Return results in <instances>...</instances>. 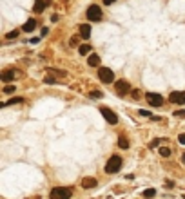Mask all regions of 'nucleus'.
I'll list each match as a JSON object with an SVG mask.
<instances>
[{
    "label": "nucleus",
    "instance_id": "obj_28",
    "mask_svg": "<svg viewBox=\"0 0 185 199\" xmlns=\"http://www.w3.org/2000/svg\"><path fill=\"white\" fill-rule=\"evenodd\" d=\"M140 114H141V116H151V112H149V110H144V109L140 110Z\"/></svg>",
    "mask_w": 185,
    "mask_h": 199
},
{
    "label": "nucleus",
    "instance_id": "obj_4",
    "mask_svg": "<svg viewBox=\"0 0 185 199\" xmlns=\"http://www.w3.org/2000/svg\"><path fill=\"white\" fill-rule=\"evenodd\" d=\"M98 78L102 80V83H113L114 81V72L107 67H102L98 69Z\"/></svg>",
    "mask_w": 185,
    "mask_h": 199
},
{
    "label": "nucleus",
    "instance_id": "obj_18",
    "mask_svg": "<svg viewBox=\"0 0 185 199\" xmlns=\"http://www.w3.org/2000/svg\"><path fill=\"white\" fill-rule=\"evenodd\" d=\"M160 156L169 158V156H171V149H167V147H160Z\"/></svg>",
    "mask_w": 185,
    "mask_h": 199
},
{
    "label": "nucleus",
    "instance_id": "obj_9",
    "mask_svg": "<svg viewBox=\"0 0 185 199\" xmlns=\"http://www.w3.org/2000/svg\"><path fill=\"white\" fill-rule=\"evenodd\" d=\"M51 6V0H36L35 2V13H44V9Z\"/></svg>",
    "mask_w": 185,
    "mask_h": 199
},
{
    "label": "nucleus",
    "instance_id": "obj_12",
    "mask_svg": "<svg viewBox=\"0 0 185 199\" xmlns=\"http://www.w3.org/2000/svg\"><path fill=\"white\" fill-rule=\"evenodd\" d=\"M80 36L85 38V40H89V36H91V25L82 24V25H80Z\"/></svg>",
    "mask_w": 185,
    "mask_h": 199
},
{
    "label": "nucleus",
    "instance_id": "obj_25",
    "mask_svg": "<svg viewBox=\"0 0 185 199\" xmlns=\"http://www.w3.org/2000/svg\"><path fill=\"white\" fill-rule=\"evenodd\" d=\"M178 141H180L181 145H185V134H180V136H178Z\"/></svg>",
    "mask_w": 185,
    "mask_h": 199
},
{
    "label": "nucleus",
    "instance_id": "obj_16",
    "mask_svg": "<svg viewBox=\"0 0 185 199\" xmlns=\"http://www.w3.org/2000/svg\"><path fill=\"white\" fill-rule=\"evenodd\" d=\"M78 53L84 55V56H87V53H91V45H89V44H82V45L78 47Z\"/></svg>",
    "mask_w": 185,
    "mask_h": 199
},
{
    "label": "nucleus",
    "instance_id": "obj_15",
    "mask_svg": "<svg viewBox=\"0 0 185 199\" xmlns=\"http://www.w3.org/2000/svg\"><path fill=\"white\" fill-rule=\"evenodd\" d=\"M118 147H120V149H129V141H127V138H125V136H120V138H118Z\"/></svg>",
    "mask_w": 185,
    "mask_h": 199
},
{
    "label": "nucleus",
    "instance_id": "obj_22",
    "mask_svg": "<svg viewBox=\"0 0 185 199\" xmlns=\"http://www.w3.org/2000/svg\"><path fill=\"white\" fill-rule=\"evenodd\" d=\"M16 36H18V31H16V29H15V31H9V33L6 35V38H9V40H11V38H16Z\"/></svg>",
    "mask_w": 185,
    "mask_h": 199
},
{
    "label": "nucleus",
    "instance_id": "obj_13",
    "mask_svg": "<svg viewBox=\"0 0 185 199\" xmlns=\"http://www.w3.org/2000/svg\"><path fill=\"white\" fill-rule=\"evenodd\" d=\"M82 186L84 188H94L96 186V179H94V177H84V179H82Z\"/></svg>",
    "mask_w": 185,
    "mask_h": 199
},
{
    "label": "nucleus",
    "instance_id": "obj_31",
    "mask_svg": "<svg viewBox=\"0 0 185 199\" xmlns=\"http://www.w3.org/2000/svg\"><path fill=\"white\" fill-rule=\"evenodd\" d=\"M47 33H49V29H47V27H44V29H42V36H46Z\"/></svg>",
    "mask_w": 185,
    "mask_h": 199
},
{
    "label": "nucleus",
    "instance_id": "obj_3",
    "mask_svg": "<svg viewBox=\"0 0 185 199\" xmlns=\"http://www.w3.org/2000/svg\"><path fill=\"white\" fill-rule=\"evenodd\" d=\"M85 15H87V20H91V22H98V20H102V16H104L102 9L98 7L96 4H93V6H89V7H87Z\"/></svg>",
    "mask_w": 185,
    "mask_h": 199
},
{
    "label": "nucleus",
    "instance_id": "obj_5",
    "mask_svg": "<svg viewBox=\"0 0 185 199\" xmlns=\"http://www.w3.org/2000/svg\"><path fill=\"white\" fill-rule=\"evenodd\" d=\"M145 98H147V101L151 103L152 107H161L163 105V96L158 94V92H147Z\"/></svg>",
    "mask_w": 185,
    "mask_h": 199
},
{
    "label": "nucleus",
    "instance_id": "obj_27",
    "mask_svg": "<svg viewBox=\"0 0 185 199\" xmlns=\"http://www.w3.org/2000/svg\"><path fill=\"white\" fill-rule=\"evenodd\" d=\"M176 116H180V118H185V110H178V112H174Z\"/></svg>",
    "mask_w": 185,
    "mask_h": 199
},
{
    "label": "nucleus",
    "instance_id": "obj_2",
    "mask_svg": "<svg viewBox=\"0 0 185 199\" xmlns=\"http://www.w3.org/2000/svg\"><path fill=\"white\" fill-rule=\"evenodd\" d=\"M51 199H69L71 197V188L67 186H56L51 190Z\"/></svg>",
    "mask_w": 185,
    "mask_h": 199
},
{
    "label": "nucleus",
    "instance_id": "obj_19",
    "mask_svg": "<svg viewBox=\"0 0 185 199\" xmlns=\"http://www.w3.org/2000/svg\"><path fill=\"white\" fill-rule=\"evenodd\" d=\"M89 98L98 100V98H102V92H100V91H91V92H89Z\"/></svg>",
    "mask_w": 185,
    "mask_h": 199
},
{
    "label": "nucleus",
    "instance_id": "obj_26",
    "mask_svg": "<svg viewBox=\"0 0 185 199\" xmlns=\"http://www.w3.org/2000/svg\"><path fill=\"white\" fill-rule=\"evenodd\" d=\"M158 143H160V140H152V141H151V147L154 149V147H158Z\"/></svg>",
    "mask_w": 185,
    "mask_h": 199
},
{
    "label": "nucleus",
    "instance_id": "obj_21",
    "mask_svg": "<svg viewBox=\"0 0 185 199\" xmlns=\"http://www.w3.org/2000/svg\"><path fill=\"white\" fill-rule=\"evenodd\" d=\"M44 83H47V85H53V83H56V80H54L53 76H46V78H44Z\"/></svg>",
    "mask_w": 185,
    "mask_h": 199
},
{
    "label": "nucleus",
    "instance_id": "obj_17",
    "mask_svg": "<svg viewBox=\"0 0 185 199\" xmlns=\"http://www.w3.org/2000/svg\"><path fill=\"white\" fill-rule=\"evenodd\" d=\"M154 195H156V190H154V188H147V190L144 192V197H147V199L154 197Z\"/></svg>",
    "mask_w": 185,
    "mask_h": 199
},
{
    "label": "nucleus",
    "instance_id": "obj_33",
    "mask_svg": "<svg viewBox=\"0 0 185 199\" xmlns=\"http://www.w3.org/2000/svg\"><path fill=\"white\" fill-rule=\"evenodd\" d=\"M31 199H40V197H31Z\"/></svg>",
    "mask_w": 185,
    "mask_h": 199
},
{
    "label": "nucleus",
    "instance_id": "obj_24",
    "mask_svg": "<svg viewBox=\"0 0 185 199\" xmlns=\"http://www.w3.org/2000/svg\"><path fill=\"white\" fill-rule=\"evenodd\" d=\"M69 44H71L73 47H76V45H78V38H76V36H73V38L69 40Z\"/></svg>",
    "mask_w": 185,
    "mask_h": 199
},
{
    "label": "nucleus",
    "instance_id": "obj_6",
    "mask_svg": "<svg viewBox=\"0 0 185 199\" xmlns=\"http://www.w3.org/2000/svg\"><path fill=\"white\" fill-rule=\"evenodd\" d=\"M100 112H102V116L107 120V123H111V125H114L116 121H118V116H116V114L111 110V109H109V107H102L100 109Z\"/></svg>",
    "mask_w": 185,
    "mask_h": 199
},
{
    "label": "nucleus",
    "instance_id": "obj_23",
    "mask_svg": "<svg viewBox=\"0 0 185 199\" xmlns=\"http://www.w3.org/2000/svg\"><path fill=\"white\" fill-rule=\"evenodd\" d=\"M4 92H6V94L15 92V85H6V87H4Z\"/></svg>",
    "mask_w": 185,
    "mask_h": 199
},
{
    "label": "nucleus",
    "instance_id": "obj_1",
    "mask_svg": "<svg viewBox=\"0 0 185 199\" xmlns=\"http://www.w3.org/2000/svg\"><path fill=\"white\" fill-rule=\"evenodd\" d=\"M120 166H122V158H120V156H111L107 165H105V172L107 174H114V172L120 170Z\"/></svg>",
    "mask_w": 185,
    "mask_h": 199
},
{
    "label": "nucleus",
    "instance_id": "obj_7",
    "mask_svg": "<svg viewBox=\"0 0 185 199\" xmlns=\"http://www.w3.org/2000/svg\"><path fill=\"white\" fill-rule=\"evenodd\" d=\"M116 92L120 96H125V94L131 92V83H127L125 80H118L116 81Z\"/></svg>",
    "mask_w": 185,
    "mask_h": 199
},
{
    "label": "nucleus",
    "instance_id": "obj_10",
    "mask_svg": "<svg viewBox=\"0 0 185 199\" xmlns=\"http://www.w3.org/2000/svg\"><path fill=\"white\" fill-rule=\"evenodd\" d=\"M15 76H16L15 69H9V71H4L0 78H2V81H6V83H7V81H11V80H15Z\"/></svg>",
    "mask_w": 185,
    "mask_h": 199
},
{
    "label": "nucleus",
    "instance_id": "obj_14",
    "mask_svg": "<svg viewBox=\"0 0 185 199\" xmlns=\"http://www.w3.org/2000/svg\"><path fill=\"white\" fill-rule=\"evenodd\" d=\"M87 64H89L91 67H96L98 64H100V56L98 55H89L87 56Z\"/></svg>",
    "mask_w": 185,
    "mask_h": 199
},
{
    "label": "nucleus",
    "instance_id": "obj_8",
    "mask_svg": "<svg viewBox=\"0 0 185 199\" xmlns=\"http://www.w3.org/2000/svg\"><path fill=\"white\" fill-rule=\"evenodd\" d=\"M169 100L172 103H178V105H185V91H174V92H171Z\"/></svg>",
    "mask_w": 185,
    "mask_h": 199
},
{
    "label": "nucleus",
    "instance_id": "obj_11",
    "mask_svg": "<svg viewBox=\"0 0 185 199\" xmlns=\"http://www.w3.org/2000/svg\"><path fill=\"white\" fill-rule=\"evenodd\" d=\"M35 27H36V20H35V18H29L27 22L22 25V31H26V33H31V31L35 29Z\"/></svg>",
    "mask_w": 185,
    "mask_h": 199
},
{
    "label": "nucleus",
    "instance_id": "obj_32",
    "mask_svg": "<svg viewBox=\"0 0 185 199\" xmlns=\"http://www.w3.org/2000/svg\"><path fill=\"white\" fill-rule=\"evenodd\" d=\"M181 161H183V163H185V154H183V158H181Z\"/></svg>",
    "mask_w": 185,
    "mask_h": 199
},
{
    "label": "nucleus",
    "instance_id": "obj_30",
    "mask_svg": "<svg viewBox=\"0 0 185 199\" xmlns=\"http://www.w3.org/2000/svg\"><path fill=\"white\" fill-rule=\"evenodd\" d=\"M133 96H134V100H140V98H138V96H140V92H138V91H133Z\"/></svg>",
    "mask_w": 185,
    "mask_h": 199
},
{
    "label": "nucleus",
    "instance_id": "obj_20",
    "mask_svg": "<svg viewBox=\"0 0 185 199\" xmlns=\"http://www.w3.org/2000/svg\"><path fill=\"white\" fill-rule=\"evenodd\" d=\"M20 101H22V98H11L9 101L2 103V107H6V105H13V103H20Z\"/></svg>",
    "mask_w": 185,
    "mask_h": 199
},
{
    "label": "nucleus",
    "instance_id": "obj_29",
    "mask_svg": "<svg viewBox=\"0 0 185 199\" xmlns=\"http://www.w3.org/2000/svg\"><path fill=\"white\" fill-rule=\"evenodd\" d=\"M114 2H116V0H104L105 6H111V4H114Z\"/></svg>",
    "mask_w": 185,
    "mask_h": 199
}]
</instances>
